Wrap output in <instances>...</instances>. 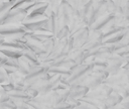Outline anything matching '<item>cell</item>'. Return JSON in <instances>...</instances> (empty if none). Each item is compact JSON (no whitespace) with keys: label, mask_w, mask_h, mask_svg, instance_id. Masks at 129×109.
Returning <instances> with one entry per match:
<instances>
[{"label":"cell","mask_w":129,"mask_h":109,"mask_svg":"<svg viewBox=\"0 0 129 109\" xmlns=\"http://www.w3.org/2000/svg\"><path fill=\"white\" fill-rule=\"evenodd\" d=\"M7 95L13 101H23V102H26L28 100H31L30 96L25 91H23V90H13V91L8 92Z\"/></svg>","instance_id":"1"},{"label":"cell","mask_w":129,"mask_h":109,"mask_svg":"<svg viewBox=\"0 0 129 109\" xmlns=\"http://www.w3.org/2000/svg\"><path fill=\"white\" fill-rule=\"evenodd\" d=\"M0 109H5V108H4V107L1 105V103H0Z\"/></svg>","instance_id":"3"},{"label":"cell","mask_w":129,"mask_h":109,"mask_svg":"<svg viewBox=\"0 0 129 109\" xmlns=\"http://www.w3.org/2000/svg\"><path fill=\"white\" fill-rule=\"evenodd\" d=\"M1 105H2L5 109H17L15 102H14L12 99H10V98H9V99H7L6 101L2 102V103H1Z\"/></svg>","instance_id":"2"}]
</instances>
